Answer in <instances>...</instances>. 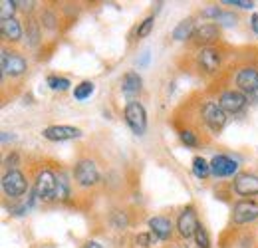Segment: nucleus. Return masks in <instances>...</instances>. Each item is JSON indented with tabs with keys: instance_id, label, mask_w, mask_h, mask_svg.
<instances>
[{
	"instance_id": "nucleus-1",
	"label": "nucleus",
	"mask_w": 258,
	"mask_h": 248,
	"mask_svg": "<svg viewBox=\"0 0 258 248\" xmlns=\"http://www.w3.org/2000/svg\"><path fill=\"white\" fill-rule=\"evenodd\" d=\"M32 191L36 193L40 203H56L58 193V171L52 167H40L34 175Z\"/></svg>"
},
{
	"instance_id": "nucleus-2",
	"label": "nucleus",
	"mask_w": 258,
	"mask_h": 248,
	"mask_svg": "<svg viewBox=\"0 0 258 248\" xmlns=\"http://www.w3.org/2000/svg\"><path fill=\"white\" fill-rule=\"evenodd\" d=\"M26 72H28L26 58L18 50L4 46L2 48V54H0V80H2V84H4L6 78L20 80V78L26 76Z\"/></svg>"
},
{
	"instance_id": "nucleus-3",
	"label": "nucleus",
	"mask_w": 258,
	"mask_h": 248,
	"mask_svg": "<svg viewBox=\"0 0 258 248\" xmlns=\"http://www.w3.org/2000/svg\"><path fill=\"white\" fill-rule=\"evenodd\" d=\"M74 185L84 189V191H90V189H96L101 183V171H99V165L92 157H82L76 161L74 165Z\"/></svg>"
},
{
	"instance_id": "nucleus-4",
	"label": "nucleus",
	"mask_w": 258,
	"mask_h": 248,
	"mask_svg": "<svg viewBox=\"0 0 258 248\" xmlns=\"http://www.w3.org/2000/svg\"><path fill=\"white\" fill-rule=\"evenodd\" d=\"M199 117H201V123L205 125L213 135L223 133V129L226 127V121H228V117H226V113L223 111V107L217 101H213V99L201 103Z\"/></svg>"
},
{
	"instance_id": "nucleus-5",
	"label": "nucleus",
	"mask_w": 258,
	"mask_h": 248,
	"mask_svg": "<svg viewBox=\"0 0 258 248\" xmlns=\"http://www.w3.org/2000/svg\"><path fill=\"white\" fill-rule=\"evenodd\" d=\"M234 88L246 95L248 103L258 101V68L256 66H242L234 74Z\"/></svg>"
},
{
	"instance_id": "nucleus-6",
	"label": "nucleus",
	"mask_w": 258,
	"mask_h": 248,
	"mask_svg": "<svg viewBox=\"0 0 258 248\" xmlns=\"http://www.w3.org/2000/svg\"><path fill=\"white\" fill-rule=\"evenodd\" d=\"M28 191V179L20 169L4 171L2 175V193L10 201H20Z\"/></svg>"
},
{
	"instance_id": "nucleus-7",
	"label": "nucleus",
	"mask_w": 258,
	"mask_h": 248,
	"mask_svg": "<svg viewBox=\"0 0 258 248\" xmlns=\"http://www.w3.org/2000/svg\"><path fill=\"white\" fill-rule=\"evenodd\" d=\"M223 56H225V54H223V50H221L219 46L199 48L195 62H197V68H199L203 74L215 76V74H219L221 68H223Z\"/></svg>"
},
{
	"instance_id": "nucleus-8",
	"label": "nucleus",
	"mask_w": 258,
	"mask_h": 248,
	"mask_svg": "<svg viewBox=\"0 0 258 248\" xmlns=\"http://www.w3.org/2000/svg\"><path fill=\"white\" fill-rule=\"evenodd\" d=\"M258 220V201L256 199H240L232 205V213H230V222L236 226L242 224H250Z\"/></svg>"
},
{
	"instance_id": "nucleus-9",
	"label": "nucleus",
	"mask_w": 258,
	"mask_h": 248,
	"mask_svg": "<svg viewBox=\"0 0 258 248\" xmlns=\"http://www.w3.org/2000/svg\"><path fill=\"white\" fill-rule=\"evenodd\" d=\"M123 117H125V123L129 125V129L135 133V135H145L147 131V111H145V105L141 101H127L125 109H123Z\"/></svg>"
},
{
	"instance_id": "nucleus-10",
	"label": "nucleus",
	"mask_w": 258,
	"mask_h": 248,
	"mask_svg": "<svg viewBox=\"0 0 258 248\" xmlns=\"http://www.w3.org/2000/svg\"><path fill=\"white\" fill-rule=\"evenodd\" d=\"M175 224H177V234H179L181 240H191V238H195L197 226L201 224L195 205H187V207L179 213V217H177V220H175Z\"/></svg>"
},
{
	"instance_id": "nucleus-11",
	"label": "nucleus",
	"mask_w": 258,
	"mask_h": 248,
	"mask_svg": "<svg viewBox=\"0 0 258 248\" xmlns=\"http://www.w3.org/2000/svg\"><path fill=\"white\" fill-rule=\"evenodd\" d=\"M217 103L223 107V111H225L226 115H228V113H230V115H236V113L244 111V107L248 105V99H246L244 93L238 92L236 88H228V90L219 93Z\"/></svg>"
},
{
	"instance_id": "nucleus-12",
	"label": "nucleus",
	"mask_w": 258,
	"mask_h": 248,
	"mask_svg": "<svg viewBox=\"0 0 258 248\" xmlns=\"http://www.w3.org/2000/svg\"><path fill=\"white\" fill-rule=\"evenodd\" d=\"M221 38H223V30L217 22H203L195 30L193 42L199 48H211V46H217Z\"/></svg>"
},
{
	"instance_id": "nucleus-13",
	"label": "nucleus",
	"mask_w": 258,
	"mask_h": 248,
	"mask_svg": "<svg viewBox=\"0 0 258 248\" xmlns=\"http://www.w3.org/2000/svg\"><path fill=\"white\" fill-rule=\"evenodd\" d=\"M230 191L242 199L258 197V175L256 173H238L230 185Z\"/></svg>"
},
{
	"instance_id": "nucleus-14",
	"label": "nucleus",
	"mask_w": 258,
	"mask_h": 248,
	"mask_svg": "<svg viewBox=\"0 0 258 248\" xmlns=\"http://www.w3.org/2000/svg\"><path fill=\"white\" fill-rule=\"evenodd\" d=\"M149 232H153V236L159 240V242H169L173 240L175 232H177V224L165 215H157V217L149 218Z\"/></svg>"
},
{
	"instance_id": "nucleus-15",
	"label": "nucleus",
	"mask_w": 258,
	"mask_h": 248,
	"mask_svg": "<svg viewBox=\"0 0 258 248\" xmlns=\"http://www.w3.org/2000/svg\"><path fill=\"white\" fill-rule=\"evenodd\" d=\"M84 133L80 127H72V125H48L42 129V137L54 143H62V141H74L80 139Z\"/></svg>"
},
{
	"instance_id": "nucleus-16",
	"label": "nucleus",
	"mask_w": 258,
	"mask_h": 248,
	"mask_svg": "<svg viewBox=\"0 0 258 248\" xmlns=\"http://www.w3.org/2000/svg\"><path fill=\"white\" fill-rule=\"evenodd\" d=\"M211 175L215 179H228L238 175V163L232 157L219 153L211 159Z\"/></svg>"
},
{
	"instance_id": "nucleus-17",
	"label": "nucleus",
	"mask_w": 258,
	"mask_h": 248,
	"mask_svg": "<svg viewBox=\"0 0 258 248\" xmlns=\"http://www.w3.org/2000/svg\"><path fill=\"white\" fill-rule=\"evenodd\" d=\"M143 92V80L135 70H129L127 74L121 78V93L127 97L129 101H137V97Z\"/></svg>"
},
{
	"instance_id": "nucleus-18",
	"label": "nucleus",
	"mask_w": 258,
	"mask_h": 248,
	"mask_svg": "<svg viewBox=\"0 0 258 248\" xmlns=\"http://www.w3.org/2000/svg\"><path fill=\"white\" fill-rule=\"evenodd\" d=\"M0 36L6 44H20L24 38V26L18 18L0 22Z\"/></svg>"
},
{
	"instance_id": "nucleus-19",
	"label": "nucleus",
	"mask_w": 258,
	"mask_h": 248,
	"mask_svg": "<svg viewBox=\"0 0 258 248\" xmlns=\"http://www.w3.org/2000/svg\"><path fill=\"white\" fill-rule=\"evenodd\" d=\"M72 189H74V177H70L64 169H58V193H56V203H68L72 199Z\"/></svg>"
},
{
	"instance_id": "nucleus-20",
	"label": "nucleus",
	"mask_w": 258,
	"mask_h": 248,
	"mask_svg": "<svg viewBox=\"0 0 258 248\" xmlns=\"http://www.w3.org/2000/svg\"><path fill=\"white\" fill-rule=\"evenodd\" d=\"M24 32H26V44H28L30 48L40 46V42H42V24H40L34 16H28V18H26Z\"/></svg>"
},
{
	"instance_id": "nucleus-21",
	"label": "nucleus",
	"mask_w": 258,
	"mask_h": 248,
	"mask_svg": "<svg viewBox=\"0 0 258 248\" xmlns=\"http://www.w3.org/2000/svg\"><path fill=\"white\" fill-rule=\"evenodd\" d=\"M195 30H197L195 18H185V20H181V22L175 26V30H173L171 36H173V40H177V42H185V40L193 38Z\"/></svg>"
},
{
	"instance_id": "nucleus-22",
	"label": "nucleus",
	"mask_w": 258,
	"mask_h": 248,
	"mask_svg": "<svg viewBox=\"0 0 258 248\" xmlns=\"http://www.w3.org/2000/svg\"><path fill=\"white\" fill-rule=\"evenodd\" d=\"M193 175L199 181H207L211 177V161H207L205 157L197 155L193 159Z\"/></svg>"
},
{
	"instance_id": "nucleus-23",
	"label": "nucleus",
	"mask_w": 258,
	"mask_h": 248,
	"mask_svg": "<svg viewBox=\"0 0 258 248\" xmlns=\"http://www.w3.org/2000/svg\"><path fill=\"white\" fill-rule=\"evenodd\" d=\"M94 92H96V84H94V82H80V84L74 88V99L86 101L88 97H92Z\"/></svg>"
},
{
	"instance_id": "nucleus-24",
	"label": "nucleus",
	"mask_w": 258,
	"mask_h": 248,
	"mask_svg": "<svg viewBox=\"0 0 258 248\" xmlns=\"http://www.w3.org/2000/svg\"><path fill=\"white\" fill-rule=\"evenodd\" d=\"M16 10H18L16 0H2L0 2V22L16 18Z\"/></svg>"
},
{
	"instance_id": "nucleus-25",
	"label": "nucleus",
	"mask_w": 258,
	"mask_h": 248,
	"mask_svg": "<svg viewBox=\"0 0 258 248\" xmlns=\"http://www.w3.org/2000/svg\"><path fill=\"white\" fill-rule=\"evenodd\" d=\"M195 246L197 248H211V234H209V230L205 228V224L201 222L199 226H197V232H195Z\"/></svg>"
},
{
	"instance_id": "nucleus-26",
	"label": "nucleus",
	"mask_w": 258,
	"mask_h": 248,
	"mask_svg": "<svg viewBox=\"0 0 258 248\" xmlns=\"http://www.w3.org/2000/svg\"><path fill=\"white\" fill-rule=\"evenodd\" d=\"M46 84L52 88V90H56V92H66V90H70V80L64 78V76H56V74H50L48 78H46Z\"/></svg>"
},
{
	"instance_id": "nucleus-27",
	"label": "nucleus",
	"mask_w": 258,
	"mask_h": 248,
	"mask_svg": "<svg viewBox=\"0 0 258 248\" xmlns=\"http://www.w3.org/2000/svg\"><path fill=\"white\" fill-rule=\"evenodd\" d=\"M179 139H181V143H183L185 147H189V149H195V147L201 145L199 135H197V131H193V129H181V131H179Z\"/></svg>"
},
{
	"instance_id": "nucleus-28",
	"label": "nucleus",
	"mask_w": 258,
	"mask_h": 248,
	"mask_svg": "<svg viewBox=\"0 0 258 248\" xmlns=\"http://www.w3.org/2000/svg\"><path fill=\"white\" fill-rule=\"evenodd\" d=\"M153 24H155V16H147L145 20H141L139 24H137V28H135V36H137V40H141V38H147L151 30H153Z\"/></svg>"
},
{
	"instance_id": "nucleus-29",
	"label": "nucleus",
	"mask_w": 258,
	"mask_h": 248,
	"mask_svg": "<svg viewBox=\"0 0 258 248\" xmlns=\"http://www.w3.org/2000/svg\"><path fill=\"white\" fill-rule=\"evenodd\" d=\"M155 242H159L155 236H153V232H139V234H135V244L139 248H153L155 246Z\"/></svg>"
},
{
	"instance_id": "nucleus-30",
	"label": "nucleus",
	"mask_w": 258,
	"mask_h": 248,
	"mask_svg": "<svg viewBox=\"0 0 258 248\" xmlns=\"http://www.w3.org/2000/svg\"><path fill=\"white\" fill-rule=\"evenodd\" d=\"M58 16L52 12V10H44L42 12V18H40V24L42 28H48V30H56L58 28Z\"/></svg>"
},
{
	"instance_id": "nucleus-31",
	"label": "nucleus",
	"mask_w": 258,
	"mask_h": 248,
	"mask_svg": "<svg viewBox=\"0 0 258 248\" xmlns=\"http://www.w3.org/2000/svg\"><path fill=\"white\" fill-rule=\"evenodd\" d=\"M236 22H238V16L234 12H226V10H223V14L217 18V24L221 28L223 26H236Z\"/></svg>"
},
{
	"instance_id": "nucleus-32",
	"label": "nucleus",
	"mask_w": 258,
	"mask_h": 248,
	"mask_svg": "<svg viewBox=\"0 0 258 248\" xmlns=\"http://www.w3.org/2000/svg\"><path fill=\"white\" fill-rule=\"evenodd\" d=\"M221 14H223V8L221 6H209V8L201 10V18H205V20H215L217 22V18Z\"/></svg>"
},
{
	"instance_id": "nucleus-33",
	"label": "nucleus",
	"mask_w": 258,
	"mask_h": 248,
	"mask_svg": "<svg viewBox=\"0 0 258 248\" xmlns=\"http://www.w3.org/2000/svg\"><path fill=\"white\" fill-rule=\"evenodd\" d=\"M18 163H20V155H18L16 151H10L8 155L4 157V171L18 169Z\"/></svg>"
},
{
	"instance_id": "nucleus-34",
	"label": "nucleus",
	"mask_w": 258,
	"mask_h": 248,
	"mask_svg": "<svg viewBox=\"0 0 258 248\" xmlns=\"http://www.w3.org/2000/svg\"><path fill=\"white\" fill-rule=\"evenodd\" d=\"M223 4H226V6H236V8H242V10L254 8V2H248V0H223Z\"/></svg>"
},
{
	"instance_id": "nucleus-35",
	"label": "nucleus",
	"mask_w": 258,
	"mask_h": 248,
	"mask_svg": "<svg viewBox=\"0 0 258 248\" xmlns=\"http://www.w3.org/2000/svg\"><path fill=\"white\" fill-rule=\"evenodd\" d=\"M16 6H18V10H22V12H32L34 6H36V2H24V0H16Z\"/></svg>"
},
{
	"instance_id": "nucleus-36",
	"label": "nucleus",
	"mask_w": 258,
	"mask_h": 248,
	"mask_svg": "<svg viewBox=\"0 0 258 248\" xmlns=\"http://www.w3.org/2000/svg\"><path fill=\"white\" fill-rule=\"evenodd\" d=\"M250 28H252V32L258 36V12H254V14L250 16Z\"/></svg>"
},
{
	"instance_id": "nucleus-37",
	"label": "nucleus",
	"mask_w": 258,
	"mask_h": 248,
	"mask_svg": "<svg viewBox=\"0 0 258 248\" xmlns=\"http://www.w3.org/2000/svg\"><path fill=\"white\" fill-rule=\"evenodd\" d=\"M82 248H103V246H101L99 242H96V240H88Z\"/></svg>"
},
{
	"instance_id": "nucleus-38",
	"label": "nucleus",
	"mask_w": 258,
	"mask_h": 248,
	"mask_svg": "<svg viewBox=\"0 0 258 248\" xmlns=\"http://www.w3.org/2000/svg\"><path fill=\"white\" fill-rule=\"evenodd\" d=\"M147 62H149V52H143V60L139 62V66H145Z\"/></svg>"
},
{
	"instance_id": "nucleus-39",
	"label": "nucleus",
	"mask_w": 258,
	"mask_h": 248,
	"mask_svg": "<svg viewBox=\"0 0 258 248\" xmlns=\"http://www.w3.org/2000/svg\"><path fill=\"white\" fill-rule=\"evenodd\" d=\"M169 248H183V246H169Z\"/></svg>"
}]
</instances>
